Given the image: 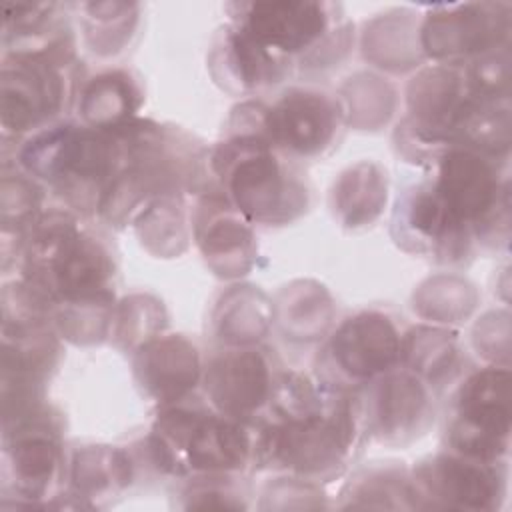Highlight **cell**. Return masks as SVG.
I'll return each mask as SVG.
<instances>
[{
  "instance_id": "cell-1",
  "label": "cell",
  "mask_w": 512,
  "mask_h": 512,
  "mask_svg": "<svg viewBox=\"0 0 512 512\" xmlns=\"http://www.w3.org/2000/svg\"><path fill=\"white\" fill-rule=\"evenodd\" d=\"M364 432L362 402L294 370H282L266 412L256 422V468L312 482L338 476Z\"/></svg>"
},
{
  "instance_id": "cell-2",
  "label": "cell",
  "mask_w": 512,
  "mask_h": 512,
  "mask_svg": "<svg viewBox=\"0 0 512 512\" xmlns=\"http://www.w3.org/2000/svg\"><path fill=\"white\" fill-rule=\"evenodd\" d=\"M16 236L18 282L50 316L64 306L114 300V258L102 238L80 224L76 212H40Z\"/></svg>"
},
{
  "instance_id": "cell-3",
  "label": "cell",
  "mask_w": 512,
  "mask_h": 512,
  "mask_svg": "<svg viewBox=\"0 0 512 512\" xmlns=\"http://www.w3.org/2000/svg\"><path fill=\"white\" fill-rule=\"evenodd\" d=\"M208 170L214 188L248 222L282 226L308 208L302 172L264 138L258 112H234L230 134L208 154Z\"/></svg>"
},
{
  "instance_id": "cell-4",
  "label": "cell",
  "mask_w": 512,
  "mask_h": 512,
  "mask_svg": "<svg viewBox=\"0 0 512 512\" xmlns=\"http://www.w3.org/2000/svg\"><path fill=\"white\" fill-rule=\"evenodd\" d=\"M16 166L56 192L68 210L92 216L122 168V142L114 128L60 120L20 144Z\"/></svg>"
},
{
  "instance_id": "cell-5",
  "label": "cell",
  "mask_w": 512,
  "mask_h": 512,
  "mask_svg": "<svg viewBox=\"0 0 512 512\" xmlns=\"http://www.w3.org/2000/svg\"><path fill=\"white\" fill-rule=\"evenodd\" d=\"M150 462L174 476H236L256 468V424L190 396L158 408L146 438Z\"/></svg>"
},
{
  "instance_id": "cell-6",
  "label": "cell",
  "mask_w": 512,
  "mask_h": 512,
  "mask_svg": "<svg viewBox=\"0 0 512 512\" xmlns=\"http://www.w3.org/2000/svg\"><path fill=\"white\" fill-rule=\"evenodd\" d=\"M82 66L76 60L72 28L26 48L4 50L2 128L4 134H34L66 114L78 100Z\"/></svg>"
},
{
  "instance_id": "cell-7",
  "label": "cell",
  "mask_w": 512,
  "mask_h": 512,
  "mask_svg": "<svg viewBox=\"0 0 512 512\" xmlns=\"http://www.w3.org/2000/svg\"><path fill=\"white\" fill-rule=\"evenodd\" d=\"M230 22L288 64L322 66L344 56L350 26L342 6L312 0L232 2Z\"/></svg>"
},
{
  "instance_id": "cell-8",
  "label": "cell",
  "mask_w": 512,
  "mask_h": 512,
  "mask_svg": "<svg viewBox=\"0 0 512 512\" xmlns=\"http://www.w3.org/2000/svg\"><path fill=\"white\" fill-rule=\"evenodd\" d=\"M432 186L476 240L508 238V178L504 158L452 146L432 162Z\"/></svg>"
},
{
  "instance_id": "cell-9",
  "label": "cell",
  "mask_w": 512,
  "mask_h": 512,
  "mask_svg": "<svg viewBox=\"0 0 512 512\" xmlns=\"http://www.w3.org/2000/svg\"><path fill=\"white\" fill-rule=\"evenodd\" d=\"M510 446V370L486 366L464 378L446 424V450L502 462Z\"/></svg>"
},
{
  "instance_id": "cell-10",
  "label": "cell",
  "mask_w": 512,
  "mask_h": 512,
  "mask_svg": "<svg viewBox=\"0 0 512 512\" xmlns=\"http://www.w3.org/2000/svg\"><path fill=\"white\" fill-rule=\"evenodd\" d=\"M402 332L378 310L346 318L318 356V380L332 388L356 392L402 362Z\"/></svg>"
},
{
  "instance_id": "cell-11",
  "label": "cell",
  "mask_w": 512,
  "mask_h": 512,
  "mask_svg": "<svg viewBox=\"0 0 512 512\" xmlns=\"http://www.w3.org/2000/svg\"><path fill=\"white\" fill-rule=\"evenodd\" d=\"M4 486L30 504L58 496L64 478L60 426L44 402L2 420Z\"/></svg>"
},
{
  "instance_id": "cell-12",
  "label": "cell",
  "mask_w": 512,
  "mask_h": 512,
  "mask_svg": "<svg viewBox=\"0 0 512 512\" xmlns=\"http://www.w3.org/2000/svg\"><path fill=\"white\" fill-rule=\"evenodd\" d=\"M342 130L344 108L324 90L290 86L272 104H264V138L294 162L324 156L336 146Z\"/></svg>"
},
{
  "instance_id": "cell-13",
  "label": "cell",
  "mask_w": 512,
  "mask_h": 512,
  "mask_svg": "<svg viewBox=\"0 0 512 512\" xmlns=\"http://www.w3.org/2000/svg\"><path fill=\"white\" fill-rule=\"evenodd\" d=\"M282 370L260 346H230L214 352L202 368V388L216 412L256 424L268 408Z\"/></svg>"
},
{
  "instance_id": "cell-14",
  "label": "cell",
  "mask_w": 512,
  "mask_h": 512,
  "mask_svg": "<svg viewBox=\"0 0 512 512\" xmlns=\"http://www.w3.org/2000/svg\"><path fill=\"white\" fill-rule=\"evenodd\" d=\"M508 36L510 6L494 2L434 6L420 28L422 50L440 64L456 68L508 50Z\"/></svg>"
},
{
  "instance_id": "cell-15",
  "label": "cell",
  "mask_w": 512,
  "mask_h": 512,
  "mask_svg": "<svg viewBox=\"0 0 512 512\" xmlns=\"http://www.w3.org/2000/svg\"><path fill=\"white\" fill-rule=\"evenodd\" d=\"M414 506L494 510L506 494L502 462H488L444 450L422 460L410 474Z\"/></svg>"
},
{
  "instance_id": "cell-16",
  "label": "cell",
  "mask_w": 512,
  "mask_h": 512,
  "mask_svg": "<svg viewBox=\"0 0 512 512\" xmlns=\"http://www.w3.org/2000/svg\"><path fill=\"white\" fill-rule=\"evenodd\" d=\"M396 242L440 264H460L472 254V230L446 206L430 178L412 184L398 198L392 218Z\"/></svg>"
},
{
  "instance_id": "cell-17",
  "label": "cell",
  "mask_w": 512,
  "mask_h": 512,
  "mask_svg": "<svg viewBox=\"0 0 512 512\" xmlns=\"http://www.w3.org/2000/svg\"><path fill=\"white\" fill-rule=\"evenodd\" d=\"M360 402L364 430L380 442L412 440L432 416L430 388L418 374L400 366L370 382Z\"/></svg>"
},
{
  "instance_id": "cell-18",
  "label": "cell",
  "mask_w": 512,
  "mask_h": 512,
  "mask_svg": "<svg viewBox=\"0 0 512 512\" xmlns=\"http://www.w3.org/2000/svg\"><path fill=\"white\" fill-rule=\"evenodd\" d=\"M250 222L218 188H208L196 204L194 234L208 266L220 276H240L254 254Z\"/></svg>"
},
{
  "instance_id": "cell-19",
  "label": "cell",
  "mask_w": 512,
  "mask_h": 512,
  "mask_svg": "<svg viewBox=\"0 0 512 512\" xmlns=\"http://www.w3.org/2000/svg\"><path fill=\"white\" fill-rule=\"evenodd\" d=\"M134 374L144 392L158 406L194 396L202 380V364L196 346L180 334L154 336L138 346Z\"/></svg>"
},
{
  "instance_id": "cell-20",
  "label": "cell",
  "mask_w": 512,
  "mask_h": 512,
  "mask_svg": "<svg viewBox=\"0 0 512 512\" xmlns=\"http://www.w3.org/2000/svg\"><path fill=\"white\" fill-rule=\"evenodd\" d=\"M210 70L226 90L256 94L286 80L292 64L274 56L230 22L214 38Z\"/></svg>"
},
{
  "instance_id": "cell-21",
  "label": "cell",
  "mask_w": 512,
  "mask_h": 512,
  "mask_svg": "<svg viewBox=\"0 0 512 512\" xmlns=\"http://www.w3.org/2000/svg\"><path fill=\"white\" fill-rule=\"evenodd\" d=\"M142 104L140 84L128 70H106L82 84L78 114L94 128H114L132 118Z\"/></svg>"
},
{
  "instance_id": "cell-22",
  "label": "cell",
  "mask_w": 512,
  "mask_h": 512,
  "mask_svg": "<svg viewBox=\"0 0 512 512\" xmlns=\"http://www.w3.org/2000/svg\"><path fill=\"white\" fill-rule=\"evenodd\" d=\"M388 178L374 162H358L340 174L332 190L334 214L348 228L374 222L386 204Z\"/></svg>"
},
{
  "instance_id": "cell-23",
  "label": "cell",
  "mask_w": 512,
  "mask_h": 512,
  "mask_svg": "<svg viewBox=\"0 0 512 512\" xmlns=\"http://www.w3.org/2000/svg\"><path fill=\"white\" fill-rule=\"evenodd\" d=\"M132 460L124 450L90 446L74 454L70 466V486L80 498H96L118 492L132 478Z\"/></svg>"
},
{
  "instance_id": "cell-24",
  "label": "cell",
  "mask_w": 512,
  "mask_h": 512,
  "mask_svg": "<svg viewBox=\"0 0 512 512\" xmlns=\"http://www.w3.org/2000/svg\"><path fill=\"white\" fill-rule=\"evenodd\" d=\"M78 10L84 16L86 40L94 52H118L138 22L136 4H80Z\"/></svg>"
}]
</instances>
